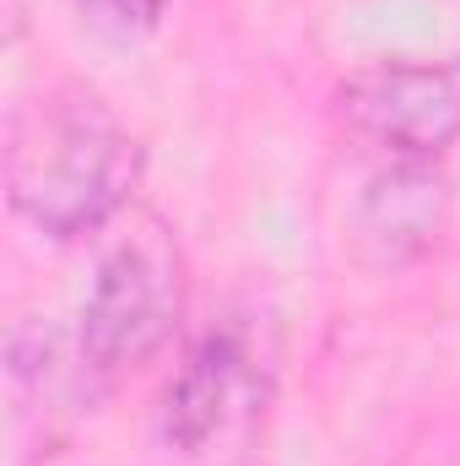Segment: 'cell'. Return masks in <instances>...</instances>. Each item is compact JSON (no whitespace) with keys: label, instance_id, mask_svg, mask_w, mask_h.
Listing matches in <instances>:
<instances>
[{"label":"cell","instance_id":"cell-1","mask_svg":"<svg viewBox=\"0 0 460 466\" xmlns=\"http://www.w3.org/2000/svg\"><path fill=\"white\" fill-rule=\"evenodd\" d=\"M141 141L82 82L16 104L5 119V201L44 238L98 233L141 185Z\"/></svg>","mask_w":460,"mask_h":466},{"label":"cell","instance_id":"cell-2","mask_svg":"<svg viewBox=\"0 0 460 466\" xmlns=\"http://www.w3.org/2000/svg\"><path fill=\"white\" fill-rule=\"evenodd\" d=\"M276 369L255 326L223 320L179 363L163 396V440L195 466H238L271 412Z\"/></svg>","mask_w":460,"mask_h":466},{"label":"cell","instance_id":"cell-3","mask_svg":"<svg viewBox=\"0 0 460 466\" xmlns=\"http://www.w3.org/2000/svg\"><path fill=\"white\" fill-rule=\"evenodd\" d=\"M179 320H185V260L174 238L152 223L141 233H125L98 260L76 348L98 374V385L109 390L168 348Z\"/></svg>","mask_w":460,"mask_h":466},{"label":"cell","instance_id":"cell-4","mask_svg":"<svg viewBox=\"0 0 460 466\" xmlns=\"http://www.w3.org/2000/svg\"><path fill=\"white\" fill-rule=\"evenodd\" d=\"M331 115L346 136L395 163H439L460 141V55L374 60L336 87Z\"/></svg>","mask_w":460,"mask_h":466},{"label":"cell","instance_id":"cell-5","mask_svg":"<svg viewBox=\"0 0 460 466\" xmlns=\"http://www.w3.org/2000/svg\"><path fill=\"white\" fill-rule=\"evenodd\" d=\"M450 212V185L434 163H390L385 174L368 179L357 201V238L374 249V260L401 266L423 255Z\"/></svg>","mask_w":460,"mask_h":466},{"label":"cell","instance_id":"cell-6","mask_svg":"<svg viewBox=\"0 0 460 466\" xmlns=\"http://www.w3.org/2000/svg\"><path fill=\"white\" fill-rule=\"evenodd\" d=\"M82 22H93L104 38H141L163 22L168 0H76Z\"/></svg>","mask_w":460,"mask_h":466}]
</instances>
